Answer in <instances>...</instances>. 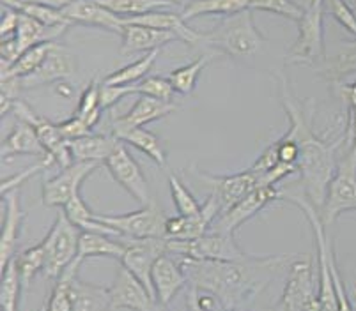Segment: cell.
Wrapping results in <instances>:
<instances>
[{
  "label": "cell",
  "instance_id": "f907efd6",
  "mask_svg": "<svg viewBox=\"0 0 356 311\" xmlns=\"http://www.w3.org/2000/svg\"><path fill=\"white\" fill-rule=\"evenodd\" d=\"M277 149H278V158L282 163L296 165L298 158H300V149H298L296 142H293L291 138H287L286 135L277 140Z\"/></svg>",
  "mask_w": 356,
  "mask_h": 311
},
{
  "label": "cell",
  "instance_id": "b9f144b4",
  "mask_svg": "<svg viewBox=\"0 0 356 311\" xmlns=\"http://www.w3.org/2000/svg\"><path fill=\"white\" fill-rule=\"evenodd\" d=\"M250 9L273 12L293 22H300L303 16V12L296 6L291 4L289 0H250Z\"/></svg>",
  "mask_w": 356,
  "mask_h": 311
},
{
  "label": "cell",
  "instance_id": "ba28073f",
  "mask_svg": "<svg viewBox=\"0 0 356 311\" xmlns=\"http://www.w3.org/2000/svg\"><path fill=\"white\" fill-rule=\"evenodd\" d=\"M168 253H176L179 257L197 258V260H222L239 262L250 255L243 251L234 241V235L220 233L209 230L193 241H170L168 239Z\"/></svg>",
  "mask_w": 356,
  "mask_h": 311
},
{
  "label": "cell",
  "instance_id": "7dc6e473",
  "mask_svg": "<svg viewBox=\"0 0 356 311\" xmlns=\"http://www.w3.org/2000/svg\"><path fill=\"white\" fill-rule=\"evenodd\" d=\"M57 126H59L60 133H63V136L67 142L79 140V138H83V136L92 135V128H89V124L83 119H80L79 115H74V113L73 117L59 122Z\"/></svg>",
  "mask_w": 356,
  "mask_h": 311
},
{
  "label": "cell",
  "instance_id": "1f68e13d",
  "mask_svg": "<svg viewBox=\"0 0 356 311\" xmlns=\"http://www.w3.org/2000/svg\"><path fill=\"white\" fill-rule=\"evenodd\" d=\"M158 55H160V50L147 51L144 57H140L135 62L128 64V66L121 67V69L114 71L112 74L103 80L105 85H135V83L142 82L147 73L151 71L153 64L156 62Z\"/></svg>",
  "mask_w": 356,
  "mask_h": 311
},
{
  "label": "cell",
  "instance_id": "6125c7cd",
  "mask_svg": "<svg viewBox=\"0 0 356 311\" xmlns=\"http://www.w3.org/2000/svg\"><path fill=\"white\" fill-rule=\"evenodd\" d=\"M38 311H47V308H44V306H43V308H41V310H38Z\"/></svg>",
  "mask_w": 356,
  "mask_h": 311
},
{
  "label": "cell",
  "instance_id": "5bb4252c",
  "mask_svg": "<svg viewBox=\"0 0 356 311\" xmlns=\"http://www.w3.org/2000/svg\"><path fill=\"white\" fill-rule=\"evenodd\" d=\"M280 196V190L273 186H264V187H255L254 191L245 196V199L239 200L238 203L227 209L225 212H222L218 218L213 221L211 228L213 232L220 233H229V235H234L236 230L243 225V223L250 221L254 216H257L264 207L268 205L273 200H278Z\"/></svg>",
  "mask_w": 356,
  "mask_h": 311
},
{
  "label": "cell",
  "instance_id": "74e56055",
  "mask_svg": "<svg viewBox=\"0 0 356 311\" xmlns=\"http://www.w3.org/2000/svg\"><path fill=\"white\" fill-rule=\"evenodd\" d=\"M16 267H18V272H20L22 285H24V290L29 288L31 281L34 280L38 272H43L44 267V253L41 242L38 246H32V248H27L25 251L18 253L15 257Z\"/></svg>",
  "mask_w": 356,
  "mask_h": 311
},
{
  "label": "cell",
  "instance_id": "484cf974",
  "mask_svg": "<svg viewBox=\"0 0 356 311\" xmlns=\"http://www.w3.org/2000/svg\"><path fill=\"white\" fill-rule=\"evenodd\" d=\"M82 258L76 257L73 264L67 265L60 276L55 280L54 290L50 299L44 304L47 311H73L74 296H76V283H79V269L82 265Z\"/></svg>",
  "mask_w": 356,
  "mask_h": 311
},
{
  "label": "cell",
  "instance_id": "d4e9b609",
  "mask_svg": "<svg viewBox=\"0 0 356 311\" xmlns=\"http://www.w3.org/2000/svg\"><path fill=\"white\" fill-rule=\"evenodd\" d=\"M0 154H2V160H9L13 156H35L38 160H41L47 156V151L41 145L38 133L31 124L16 121L15 128L2 142Z\"/></svg>",
  "mask_w": 356,
  "mask_h": 311
},
{
  "label": "cell",
  "instance_id": "8d00e7d4",
  "mask_svg": "<svg viewBox=\"0 0 356 311\" xmlns=\"http://www.w3.org/2000/svg\"><path fill=\"white\" fill-rule=\"evenodd\" d=\"M102 83L98 78H95L92 82L89 83V87H86V90L82 92L79 99V106L74 110V115H79L80 119L89 124V128L95 129L98 126V122L102 121V106H99V96H102Z\"/></svg>",
  "mask_w": 356,
  "mask_h": 311
},
{
  "label": "cell",
  "instance_id": "9a60e30c",
  "mask_svg": "<svg viewBox=\"0 0 356 311\" xmlns=\"http://www.w3.org/2000/svg\"><path fill=\"white\" fill-rule=\"evenodd\" d=\"M193 174L197 179L202 180L211 190L209 194L220 205V214L231 209L234 203H238L257 187V175L250 168L245 171H238V174L223 175V177L204 174V171H193Z\"/></svg>",
  "mask_w": 356,
  "mask_h": 311
},
{
  "label": "cell",
  "instance_id": "f5cc1de1",
  "mask_svg": "<svg viewBox=\"0 0 356 311\" xmlns=\"http://www.w3.org/2000/svg\"><path fill=\"white\" fill-rule=\"evenodd\" d=\"M73 0H2V6H8V8L18 9L20 11L24 6L29 4H44V6H54V8H66L67 4H71Z\"/></svg>",
  "mask_w": 356,
  "mask_h": 311
},
{
  "label": "cell",
  "instance_id": "7c38bea8",
  "mask_svg": "<svg viewBox=\"0 0 356 311\" xmlns=\"http://www.w3.org/2000/svg\"><path fill=\"white\" fill-rule=\"evenodd\" d=\"M105 168L110 171L112 179L119 184L121 187H124L131 199L137 200L140 205H147V203L153 202V196H151V191H149V183L145 179V175L142 174V168L138 167V163L135 161V158L128 152L126 144L119 142L118 147L114 149V152L106 158Z\"/></svg>",
  "mask_w": 356,
  "mask_h": 311
},
{
  "label": "cell",
  "instance_id": "94428289",
  "mask_svg": "<svg viewBox=\"0 0 356 311\" xmlns=\"http://www.w3.org/2000/svg\"><path fill=\"white\" fill-rule=\"evenodd\" d=\"M188 2H192V0H184V6H186V4H188Z\"/></svg>",
  "mask_w": 356,
  "mask_h": 311
},
{
  "label": "cell",
  "instance_id": "8992f818",
  "mask_svg": "<svg viewBox=\"0 0 356 311\" xmlns=\"http://www.w3.org/2000/svg\"><path fill=\"white\" fill-rule=\"evenodd\" d=\"M349 210H356V144L348 149L344 160L339 161L319 216L328 226Z\"/></svg>",
  "mask_w": 356,
  "mask_h": 311
},
{
  "label": "cell",
  "instance_id": "ab89813d",
  "mask_svg": "<svg viewBox=\"0 0 356 311\" xmlns=\"http://www.w3.org/2000/svg\"><path fill=\"white\" fill-rule=\"evenodd\" d=\"M135 94L156 97V99H161V101H174L176 90H174L168 78L145 76L142 82L135 83Z\"/></svg>",
  "mask_w": 356,
  "mask_h": 311
},
{
  "label": "cell",
  "instance_id": "d6986e66",
  "mask_svg": "<svg viewBox=\"0 0 356 311\" xmlns=\"http://www.w3.org/2000/svg\"><path fill=\"white\" fill-rule=\"evenodd\" d=\"M220 216V205L209 194L202 203V210L195 216H172L167 218L165 225V237L170 241H193L204 233H208L213 221Z\"/></svg>",
  "mask_w": 356,
  "mask_h": 311
},
{
  "label": "cell",
  "instance_id": "91938a15",
  "mask_svg": "<svg viewBox=\"0 0 356 311\" xmlns=\"http://www.w3.org/2000/svg\"><path fill=\"white\" fill-rule=\"evenodd\" d=\"M156 311H167V310H165V306H161V304H158Z\"/></svg>",
  "mask_w": 356,
  "mask_h": 311
},
{
  "label": "cell",
  "instance_id": "c3c4849f",
  "mask_svg": "<svg viewBox=\"0 0 356 311\" xmlns=\"http://www.w3.org/2000/svg\"><path fill=\"white\" fill-rule=\"evenodd\" d=\"M18 25H20V11L2 6V22H0V35H2V39L15 37Z\"/></svg>",
  "mask_w": 356,
  "mask_h": 311
},
{
  "label": "cell",
  "instance_id": "8fae6325",
  "mask_svg": "<svg viewBox=\"0 0 356 311\" xmlns=\"http://www.w3.org/2000/svg\"><path fill=\"white\" fill-rule=\"evenodd\" d=\"M11 113H15L18 121L27 122V124H31L32 128L35 129L41 145L44 147L47 154H50L51 158H54L57 167L66 168L74 163L73 156H71L70 151V142L63 136L59 126L54 124V122L48 121V119H44V117L38 115V113H35L27 103L22 101V99H16V101L13 103Z\"/></svg>",
  "mask_w": 356,
  "mask_h": 311
},
{
  "label": "cell",
  "instance_id": "7402d4cb",
  "mask_svg": "<svg viewBox=\"0 0 356 311\" xmlns=\"http://www.w3.org/2000/svg\"><path fill=\"white\" fill-rule=\"evenodd\" d=\"M151 280H153L154 296L161 306H167L184 287H188V278L181 269L179 262L168 257V253L161 255L156 260Z\"/></svg>",
  "mask_w": 356,
  "mask_h": 311
},
{
  "label": "cell",
  "instance_id": "6da1fadb",
  "mask_svg": "<svg viewBox=\"0 0 356 311\" xmlns=\"http://www.w3.org/2000/svg\"><path fill=\"white\" fill-rule=\"evenodd\" d=\"M291 262L284 255L262 258L250 255L239 262L179 257L190 287L216 296L227 311H243L241 308L248 306L270 285L275 274Z\"/></svg>",
  "mask_w": 356,
  "mask_h": 311
},
{
  "label": "cell",
  "instance_id": "44dd1931",
  "mask_svg": "<svg viewBox=\"0 0 356 311\" xmlns=\"http://www.w3.org/2000/svg\"><path fill=\"white\" fill-rule=\"evenodd\" d=\"M63 12L71 24L103 28V31L115 32L119 35L122 34L126 25L124 18L103 8L98 0H73L71 4L63 8Z\"/></svg>",
  "mask_w": 356,
  "mask_h": 311
},
{
  "label": "cell",
  "instance_id": "ee69618b",
  "mask_svg": "<svg viewBox=\"0 0 356 311\" xmlns=\"http://www.w3.org/2000/svg\"><path fill=\"white\" fill-rule=\"evenodd\" d=\"M328 264H330V272H332L333 287H335L339 311H355V306H353L351 299H349L348 290H346V285L341 278V272H339V265H337V258H335V253H333L332 242H330V246H328Z\"/></svg>",
  "mask_w": 356,
  "mask_h": 311
},
{
  "label": "cell",
  "instance_id": "e0dca14e",
  "mask_svg": "<svg viewBox=\"0 0 356 311\" xmlns=\"http://www.w3.org/2000/svg\"><path fill=\"white\" fill-rule=\"evenodd\" d=\"M20 187L6 193L4 199V219H2V232H0V271L16 257L18 239H20L22 226H24L27 212L22 209Z\"/></svg>",
  "mask_w": 356,
  "mask_h": 311
},
{
  "label": "cell",
  "instance_id": "f546056e",
  "mask_svg": "<svg viewBox=\"0 0 356 311\" xmlns=\"http://www.w3.org/2000/svg\"><path fill=\"white\" fill-rule=\"evenodd\" d=\"M245 9H250V0H192L186 6H183L181 18L188 22L197 16H232L236 12L245 11Z\"/></svg>",
  "mask_w": 356,
  "mask_h": 311
},
{
  "label": "cell",
  "instance_id": "60d3db41",
  "mask_svg": "<svg viewBox=\"0 0 356 311\" xmlns=\"http://www.w3.org/2000/svg\"><path fill=\"white\" fill-rule=\"evenodd\" d=\"M22 12L29 15L31 18L38 19L44 27H60V25H73L70 19H66L63 9L54 8V6L44 4H29L20 9Z\"/></svg>",
  "mask_w": 356,
  "mask_h": 311
},
{
  "label": "cell",
  "instance_id": "db71d44e",
  "mask_svg": "<svg viewBox=\"0 0 356 311\" xmlns=\"http://www.w3.org/2000/svg\"><path fill=\"white\" fill-rule=\"evenodd\" d=\"M337 92L342 99H346L348 106H356V82L351 83V85H341L337 83Z\"/></svg>",
  "mask_w": 356,
  "mask_h": 311
},
{
  "label": "cell",
  "instance_id": "4316f807",
  "mask_svg": "<svg viewBox=\"0 0 356 311\" xmlns=\"http://www.w3.org/2000/svg\"><path fill=\"white\" fill-rule=\"evenodd\" d=\"M126 251V244L121 237L106 235L99 232H82L79 241V258H96L106 257L121 260Z\"/></svg>",
  "mask_w": 356,
  "mask_h": 311
},
{
  "label": "cell",
  "instance_id": "d6a6232c",
  "mask_svg": "<svg viewBox=\"0 0 356 311\" xmlns=\"http://www.w3.org/2000/svg\"><path fill=\"white\" fill-rule=\"evenodd\" d=\"M110 290L79 280L73 311H110Z\"/></svg>",
  "mask_w": 356,
  "mask_h": 311
},
{
  "label": "cell",
  "instance_id": "2e32d148",
  "mask_svg": "<svg viewBox=\"0 0 356 311\" xmlns=\"http://www.w3.org/2000/svg\"><path fill=\"white\" fill-rule=\"evenodd\" d=\"M110 290V308L129 311H156L158 301L151 292L124 267L118 269Z\"/></svg>",
  "mask_w": 356,
  "mask_h": 311
},
{
  "label": "cell",
  "instance_id": "603a6c76",
  "mask_svg": "<svg viewBox=\"0 0 356 311\" xmlns=\"http://www.w3.org/2000/svg\"><path fill=\"white\" fill-rule=\"evenodd\" d=\"M124 22L126 24H137L144 25V27L156 28V31L170 32V34L176 35L177 41H183L184 44H190V47H197V44L204 43V34L192 31L186 25V22L181 18V15L167 11V9L145 12V15L135 16V18H126Z\"/></svg>",
  "mask_w": 356,
  "mask_h": 311
},
{
  "label": "cell",
  "instance_id": "f35d334b",
  "mask_svg": "<svg viewBox=\"0 0 356 311\" xmlns=\"http://www.w3.org/2000/svg\"><path fill=\"white\" fill-rule=\"evenodd\" d=\"M168 187H170V196L176 205L177 214L181 216H195L202 210V203L197 202V199L190 193V190L181 183L177 175L168 174Z\"/></svg>",
  "mask_w": 356,
  "mask_h": 311
},
{
  "label": "cell",
  "instance_id": "30bf717a",
  "mask_svg": "<svg viewBox=\"0 0 356 311\" xmlns=\"http://www.w3.org/2000/svg\"><path fill=\"white\" fill-rule=\"evenodd\" d=\"M121 241L126 244V251L122 255L121 265H124L156 299L153 288V267L158 258L165 253H168V239L156 237V239H128L121 237Z\"/></svg>",
  "mask_w": 356,
  "mask_h": 311
},
{
  "label": "cell",
  "instance_id": "4fadbf2b",
  "mask_svg": "<svg viewBox=\"0 0 356 311\" xmlns=\"http://www.w3.org/2000/svg\"><path fill=\"white\" fill-rule=\"evenodd\" d=\"M102 167V163L92 161H74L66 168L43 183V203L47 207H64L74 194L80 193L83 180L92 171Z\"/></svg>",
  "mask_w": 356,
  "mask_h": 311
},
{
  "label": "cell",
  "instance_id": "f1b7e54d",
  "mask_svg": "<svg viewBox=\"0 0 356 311\" xmlns=\"http://www.w3.org/2000/svg\"><path fill=\"white\" fill-rule=\"evenodd\" d=\"M119 142H122L126 145H131L137 151L144 152L160 168L167 167V151H165L163 142H161V138L156 133L149 131L145 128H134L129 129V131L122 133L119 136Z\"/></svg>",
  "mask_w": 356,
  "mask_h": 311
},
{
  "label": "cell",
  "instance_id": "ac0fdd59",
  "mask_svg": "<svg viewBox=\"0 0 356 311\" xmlns=\"http://www.w3.org/2000/svg\"><path fill=\"white\" fill-rule=\"evenodd\" d=\"M176 110L177 105L174 101H161V99L151 96H138L137 103L124 115L112 119V136H115L119 140L122 133L134 128H144L149 122L163 119Z\"/></svg>",
  "mask_w": 356,
  "mask_h": 311
},
{
  "label": "cell",
  "instance_id": "bcb514c9",
  "mask_svg": "<svg viewBox=\"0 0 356 311\" xmlns=\"http://www.w3.org/2000/svg\"><path fill=\"white\" fill-rule=\"evenodd\" d=\"M129 94H135V85H105V83H102L99 106H102V110L105 112V110L118 105L121 99H124Z\"/></svg>",
  "mask_w": 356,
  "mask_h": 311
},
{
  "label": "cell",
  "instance_id": "11a10c76",
  "mask_svg": "<svg viewBox=\"0 0 356 311\" xmlns=\"http://www.w3.org/2000/svg\"><path fill=\"white\" fill-rule=\"evenodd\" d=\"M55 90H57V94H59V96L66 97V99H70L71 94H73V89H71V85H70V83L64 82V80H63V82H59V83H55Z\"/></svg>",
  "mask_w": 356,
  "mask_h": 311
},
{
  "label": "cell",
  "instance_id": "cb8c5ba5",
  "mask_svg": "<svg viewBox=\"0 0 356 311\" xmlns=\"http://www.w3.org/2000/svg\"><path fill=\"white\" fill-rule=\"evenodd\" d=\"M121 37V55L140 53V51L147 53V51L160 50L165 44L177 41L176 35L170 34V32L156 31V28L137 24H126Z\"/></svg>",
  "mask_w": 356,
  "mask_h": 311
},
{
  "label": "cell",
  "instance_id": "681fc988",
  "mask_svg": "<svg viewBox=\"0 0 356 311\" xmlns=\"http://www.w3.org/2000/svg\"><path fill=\"white\" fill-rule=\"evenodd\" d=\"M278 163H280V158H278L277 142H275V144H271L266 151L259 156V160L252 165L250 170L254 171L255 175H261V174H264V171H268V170H271V168L277 167Z\"/></svg>",
  "mask_w": 356,
  "mask_h": 311
},
{
  "label": "cell",
  "instance_id": "4dcf8cb0",
  "mask_svg": "<svg viewBox=\"0 0 356 311\" xmlns=\"http://www.w3.org/2000/svg\"><path fill=\"white\" fill-rule=\"evenodd\" d=\"M55 44H57L55 41H48V43H41L29 48L27 51H24L20 55V58L11 67L2 71V80H8V78H24L40 69V66L47 60V57L54 50Z\"/></svg>",
  "mask_w": 356,
  "mask_h": 311
},
{
  "label": "cell",
  "instance_id": "83f0119b",
  "mask_svg": "<svg viewBox=\"0 0 356 311\" xmlns=\"http://www.w3.org/2000/svg\"><path fill=\"white\" fill-rule=\"evenodd\" d=\"M119 140L112 135H89L70 142V151L74 161H92V163H105Z\"/></svg>",
  "mask_w": 356,
  "mask_h": 311
},
{
  "label": "cell",
  "instance_id": "7a4b0ae2",
  "mask_svg": "<svg viewBox=\"0 0 356 311\" xmlns=\"http://www.w3.org/2000/svg\"><path fill=\"white\" fill-rule=\"evenodd\" d=\"M278 80H280V101L289 119V129L286 136L296 142L300 149V158L296 163L300 184H302L300 190L321 212L326 202L328 186L339 167L337 149L341 142H328L317 135L314 129V103L310 99L303 103L298 101V97L291 92L284 74H278Z\"/></svg>",
  "mask_w": 356,
  "mask_h": 311
},
{
  "label": "cell",
  "instance_id": "f6af8a7d",
  "mask_svg": "<svg viewBox=\"0 0 356 311\" xmlns=\"http://www.w3.org/2000/svg\"><path fill=\"white\" fill-rule=\"evenodd\" d=\"M293 174H298L296 165L282 163V161H280L275 168L257 175V187H264V186L277 187V184H280L286 177H289V175Z\"/></svg>",
  "mask_w": 356,
  "mask_h": 311
},
{
  "label": "cell",
  "instance_id": "5b68a950",
  "mask_svg": "<svg viewBox=\"0 0 356 311\" xmlns=\"http://www.w3.org/2000/svg\"><path fill=\"white\" fill-rule=\"evenodd\" d=\"M323 16H325V0H316L309 11L303 12L298 22V37L293 48L287 53V64H316L325 62V31H323Z\"/></svg>",
  "mask_w": 356,
  "mask_h": 311
},
{
  "label": "cell",
  "instance_id": "52a82bcc",
  "mask_svg": "<svg viewBox=\"0 0 356 311\" xmlns=\"http://www.w3.org/2000/svg\"><path fill=\"white\" fill-rule=\"evenodd\" d=\"M287 269L286 287L275 311H321L312 264L303 258H294Z\"/></svg>",
  "mask_w": 356,
  "mask_h": 311
},
{
  "label": "cell",
  "instance_id": "6f0895ef",
  "mask_svg": "<svg viewBox=\"0 0 356 311\" xmlns=\"http://www.w3.org/2000/svg\"><path fill=\"white\" fill-rule=\"evenodd\" d=\"M186 308H188V311H204L202 308H200L199 304H197L195 301H193L192 296L186 297Z\"/></svg>",
  "mask_w": 356,
  "mask_h": 311
},
{
  "label": "cell",
  "instance_id": "9c48e42d",
  "mask_svg": "<svg viewBox=\"0 0 356 311\" xmlns=\"http://www.w3.org/2000/svg\"><path fill=\"white\" fill-rule=\"evenodd\" d=\"M96 219L118 230L128 239L165 237L167 216L156 202L142 205V209L128 214H96Z\"/></svg>",
  "mask_w": 356,
  "mask_h": 311
},
{
  "label": "cell",
  "instance_id": "9f6ffc18",
  "mask_svg": "<svg viewBox=\"0 0 356 311\" xmlns=\"http://www.w3.org/2000/svg\"><path fill=\"white\" fill-rule=\"evenodd\" d=\"M289 2L293 6H296V8L300 9L302 12H305V11H309L310 8H312L316 0H289Z\"/></svg>",
  "mask_w": 356,
  "mask_h": 311
},
{
  "label": "cell",
  "instance_id": "680465c9",
  "mask_svg": "<svg viewBox=\"0 0 356 311\" xmlns=\"http://www.w3.org/2000/svg\"><path fill=\"white\" fill-rule=\"evenodd\" d=\"M163 2H170L172 6H177V4H183L184 6V0H163Z\"/></svg>",
  "mask_w": 356,
  "mask_h": 311
},
{
  "label": "cell",
  "instance_id": "ffe728a7",
  "mask_svg": "<svg viewBox=\"0 0 356 311\" xmlns=\"http://www.w3.org/2000/svg\"><path fill=\"white\" fill-rule=\"evenodd\" d=\"M76 71V60L73 55L63 48L60 44H55L54 50L47 57L40 69L24 78H16L20 89H34V87L48 85V83H59Z\"/></svg>",
  "mask_w": 356,
  "mask_h": 311
},
{
  "label": "cell",
  "instance_id": "e575fe53",
  "mask_svg": "<svg viewBox=\"0 0 356 311\" xmlns=\"http://www.w3.org/2000/svg\"><path fill=\"white\" fill-rule=\"evenodd\" d=\"M211 57L213 55H202V57L195 58L193 62L186 64L183 67H177V69H174L172 73L168 74L167 78L172 83L174 90L177 94H183V96H190L195 90L200 73L211 62Z\"/></svg>",
  "mask_w": 356,
  "mask_h": 311
},
{
  "label": "cell",
  "instance_id": "3957f363",
  "mask_svg": "<svg viewBox=\"0 0 356 311\" xmlns=\"http://www.w3.org/2000/svg\"><path fill=\"white\" fill-rule=\"evenodd\" d=\"M204 43L216 47L220 53L231 55L234 58L252 57L266 43L264 35L254 24L252 9L227 16L215 31L204 34Z\"/></svg>",
  "mask_w": 356,
  "mask_h": 311
},
{
  "label": "cell",
  "instance_id": "816d5d0a",
  "mask_svg": "<svg viewBox=\"0 0 356 311\" xmlns=\"http://www.w3.org/2000/svg\"><path fill=\"white\" fill-rule=\"evenodd\" d=\"M0 55H2V71H6L8 67H11L13 64L20 58V48L16 43L15 37L2 39V44H0Z\"/></svg>",
  "mask_w": 356,
  "mask_h": 311
},
{
  "label": "cell",
  "instance_id": "7bdbcfd3",
  "mask_svg": "<svg viewBox=\"0 0 356 311\" xmlns=\"http://www.w3.org/2000/svg\"><path fill=\"white\" fill-rule=\"evenodd\" d=\"M325 11H328L349 34L356 37V11L346 0H325Z\"/></svg>",
  "mask_w": 356,
  "mask_h": 311
},
{
  "label": "cell",
  "instance_id": "836d02e7",
  "mask_svg": "<svg viewBox=\"0 0 356 311\" xmlns=\"http://www.w3.org/2000/svg\"><path fill=\"white\" fill-rule=\"evenodd\" d=\"M24 290L20 272L13 258L2 271L0 280V310L2 311H18L20 310V294Z\"/></svg>",
  "mask_w": 356,
  "mask_h": 311
},
{
  "label": "cell",
  "instance_id": "277c9868",
  "mask_svg": "<svg viewBox=\"0 0 356 311\" xmlns=\"http://www.w3.org/2000/svg\"><path fill=\"white\" fill-rule=\"evenodd\" d=\"M80 228L70 221L64 210L57 212L54 225L47 237L41 241L44 253V267L43 274L50 280H57L60 272L73 264L79 257V241H80Z\"/></svg>",
  "mask_w": 356,
  "mask_h": 311
},
{
  "label": "cell",
  "instance_id": "d590c367",
  "mask_svg": "<svg viewBox=\"0 0 356 311\" xmlns=\"http://www.w3.org/2000/svg\"><path fill=\"white\" fill-rule=\"evenodd\" d=\"M103 8L112 11L121 18H135V16L145 15L151 11H160V9L170 8V2L163 0H98Z\"/></svg>",
  "mask_w": 356,
  "mask_h": 311
}]
</instances>
